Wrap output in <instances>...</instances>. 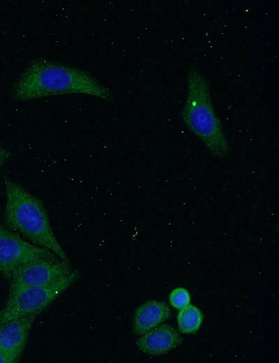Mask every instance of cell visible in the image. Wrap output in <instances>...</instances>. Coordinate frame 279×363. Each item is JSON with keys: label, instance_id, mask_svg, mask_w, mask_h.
Returning <instances> with one entry per match:
<instances>
[{"label": "cell", "instance_id": "obj_2", "mask_svg": "<svg viewBox=\"0 0 279 363\" xmlns=\"http://www.w3.org/2000/svg\"><path fill=\"white\" fill-rule=\"evenodd\" d=\"M3 183L6 193L4 213L6 225L31 243L50 250L61 260L70 262L54 233L43 202L10 178L5 177Z\"/></svg>", "mask_w": 279, "mask_h": 363}, {"label": "cell", "instance_id": "obj_3", "mask_svg": "<svg viewBox=\"0 0 279 363\" xmlns=\"http://www.w3.org/2000/svg\"><path fill=\"white\" fill-rule=\"evenodd\" d=\"M187 81V99L181 112L183 121L211 155L220 160L225 159L229 156L230 148L214 109L208 82L196 68L189 70Z\"/></svg>", "mask_w": 279, "mask_h": 363}, {"label": "cell", "instance_id": "obj_1", "mask_svg": "<svg viewBox=\"0 0 279 363\" xmlns=\"http://www.w3.org/2000/svg\"><path fill=\"white\" fill-rule=\"evenodd\" d=\"M15 101L82 94L111 101V91L87 73L45 59L32 61L12 88Z\"/></svg>", "mask_w": 279, "mask_h": 363}, {"label": "cell", "instance_id": "obj_4", "mask_svg": "<svg viewBox=\"0 0 279 363\" xmlns=\"http://www.w3.org/2000/svg\"><path fill=\"white\" fill-rule=\"evenodd\" d=\"M79 276L77 271H73L52 285L25 288L9 295L5 306L0 311V324L20 316H38Z\"/></svg>", "mask_w": 279, "mask_h": 363}, {"label": "cell", "instance_id": "obj_11", "mask_svg": "<svg viewBox=\"0 0 279 363\" xmlns=\"http://www.w3.org/2000/svg\"><path fill=\"white\" fill-rule=\"evenodd\" d=\"M169 300L173 307L181 309L190 304V293L184 288H176L169 294Z\"/></svg>", "mask_w": 279, "mask_h": 363}, {"label": "cell", "instance_id": "obj_12", "mask_svg": "<svg viewBox=\"0 0 279 363\" xmlns=\"http://www.w3.org/2000/svg\"><path fill=\"white\" fill-rule=\"evenodd\" d=\"M10 156V151L0 145V170L6 161L9 158Z\"/></svg>", "mask_w": 279, "mask_h": 363}, {"label": "cell", "instance_id": "obj_13", "mask_svg": "<svg viewBox=\"0 0 279 363\" xmlns=\"http://www.w3.org/2000/svg\"><path fill=\"white\" fill-rule=\"evenodd\" d=\"M0 363H12L11 360L0 350Z\"/></svg>", "mask_w": 279, "mask_h": 363}, {"label": "cell", "instance_id": "obj_10", "mask_svg": "<svg viewBox=\"0 0 279 363\" xmlns=\"http://www.w3.org/2000/svg\"><path fill=\"white\" fill-rule=\"evenodd\" d=\"M203 321V315L196 306L188 304L179 309L177 315V323L179 330L186 334L197 332Z\"/></svg>", "mask_w": 279, "mask_h": 363}, {"label": "cell", "instance_id": "obj_8", "mask_svg": "<svg viewBox=\"0 0 279 363\" xmlns=\"http://www.w3.org/2000/svg\"><path fill=\"white\" fill-rule=\"evenodd\" d=\"M181 342V337L174 328L163 325L143 334L137 341V346L144 353L156 355L167 353Z\"/></svg>", "mask_w": 279, "mask_h": 363}, {"label": "cell", "instance_id": "obj_6", "mask_svg": "<svg viewBox=\"0 0 279 363\" xmlns=\"http://www.w3.org/2000/svg\"><path fill=\"white\" fill-rule=\"evenodd\" d=\"M73 272L70 262L61 259H39L19 267L12 275L9 295L22 289L52 285Z\"/></svg>", "mask_w": 279, "mask_h": 363}, {"label": "cell", "instance_id": "obj_9", "mask_svg": "<svg viewBox=\"0 0 279 363\" xmlns=\"http://www.w3.org/2000/svg\"><path fill=\"white\" fill-rule=\"evenodd\" d=\"M170 315L171 311L165 302L149 300L136 309L133 316V331L137 334H143L168 319Z\"/></svg>", "mask_w": 279, "mask_h": 363}, {"label": "cell", "instance_id": "obj_5", "mask_svg": "<svg viewBox=\"0 0 279 363\" xmlns=\"http://www.w3.org/2000/svg\"><path fill=\"white\" fill-rule=\"evenodd\" d=\"M39 259H60L53 252L22 239L0 224V272L10 280L22 265Z\"/></svg>", "mask_w": 279, "mask_h": 363}, {"label": "cell", "instance_id": "obj_7", "mask_svg": "<svg viewBox=\"0 0 279 363\" xmlns=\"http://www.w3.org/2000/svg\"><path fill=\"white\" fill-rule=\"evenodd\" d=\"M36 317V315L20 316L0 324V350L12 363L19 360Z\"/></svg>", "mask_w": 279, "mask_h": 363}]
</instances>
